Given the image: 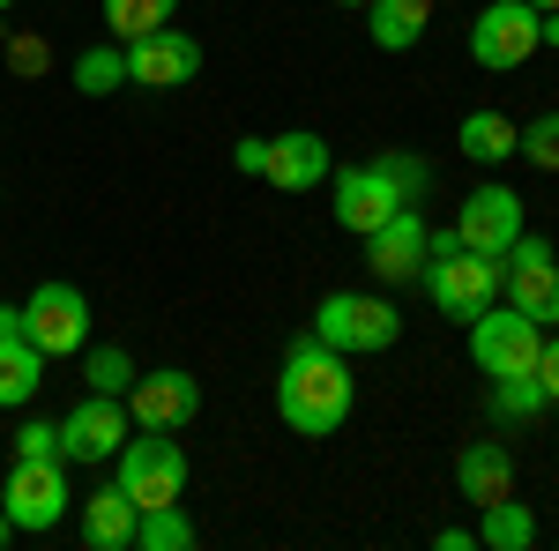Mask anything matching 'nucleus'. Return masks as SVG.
<instances>
[{
    "instance_id": "5",
    "label": "nucleus",
    "mask_w": 559,
    "mask_h": 551,
    "mask_svg": "<svg viewBox=\"0 0 559 551\" xmlns=\"http://www.w3.org/2000/svg\"><path fill=\"white\" fill-rule=\"evenodd\" d=\"M537 350H545V328L515 313V306H485L471 321V358L485 381H508V373H537Z\"/></svg>"
},
{
    "instance_id": "34",
    "label": "nucleus",
    "mask_w": 559,
    "mask_h": 551,
    "mask_svg": "<svg viewBox=\"0 0 559 551\" xmlns=\"http://www.w3.org/2000/svg\"><path fill=\"white\" fill-rule=\"evenodd\" d=\"M23 328V306H0V336H15Z\"/></svg>"
},
{
    "instance_id": "2",
    "label": "nucleus",
    "mask_w": 559,
    "mask_h": 551,
    "mask_svg": "<svg viewBox=\"0 0 559 551\" xmlns=\"http://www.w3.org/2000/svg\"><path fill=\"white\" fill-rule=\"evenodd\" d=\"M313 336L329 343V350H344V358H373V350H395L403 313L373 291H329L313 306Z\"/></svg>"
},
{
    "instance_id": "6",
    "label": "nucleus",
    "mask_w": 559,
    "mask_h": 551,
    "mask_svg": "<svg viewBox=\"0 0 559 551\" xmlns=\"http://www.w3.org/2000/svg\"><path fill=\"white\" fill-rule=\"evenodd\" d=\"M426 276V298L448 313V321H477L485 306H500V261L492 254H440V261H426L418 268Z\"/></svg>"
},
{
    "instance_id": "11",
    "label": "nucleus",
    "mask_w": 559,
    "mask_h": 551,
    "mask_svg": "<svg viewBox=\"0 0 559 551\" xmlns=\"http://www.w3.org/2000/svg\"><path fill=\"white\" fill-rule=\"evenodd\" d=\"M329 187H336V224H344L350 239H366V231H381L395 209H411L381 157H373V165H350V171H329Z\"/></svg>"
},
{
    "instance_id": "23",
    "label": "nucleus",
    "mask_w": 559,
    "mask_h": 551,
    "mask_svg": "<svg viewBox=\"0 0 559 551\" xmlns=\"http://www.w3.org/2000/svg\"><path fill=\"white\" fill-rule=\"evenodd\" d=\"M68 83L83 89V97H112V89L128 83V45H90V52H75V68H68Z\"/></svg>"
},
{
    "instance_id": "8",
    "label": "nucleus",
    "mask_w": 559,
    "mask_h": 551,
    "mask_svg": "<svg viewBox=\"0 0 559 551\" xmlns=\"http://www.w3.org/2000/svg\"><path fill=\"white\" fill-rule=\"evenodd\" d=\"M23 336L38 343L45 358H75V350H90V298L75 291V284H38V291L23 298Z\"/></svg>"
},
{
    "instance_id": "7",
    "label": "nucleus",
    "mask_w": 559,
    "mask_h": 551,
    "mask_svg": "<svg viewBox=\"0 0 559 551\" xmlns=\"http://www.w3.org/2000/svg\"><path fill=\"white\" fill-rule=\"evenodd\" d=\"M500 298H508L515 313H530L537 328H552V321H559V261H552V239H530V231H522L515 247L500 254Z\"/></svg>"
},
{
    "instance_id": "17",
    "label": "nucleus",
    "mask_w": 559,
    "mask_h": 551,
    "mask_svg": "<svg viewBox=\"0 0 559 551\" xmlns=\"http://www.w3.org/2000/svg\"><path fill=\"white\" fill-rule=\"evenodd\" d=\"M455 492L477 500V507L508 500V492H515V455H508L500 440H471V447L455 455Z\"/></svg>"
},
{
    "instance_id": "26",
    "label": "nucleus",
    "mask_w": 559,
    "mask_h": 551,
    "mask_svg": "<svg viewBox=\"0 0 559 551\" xmlns=\"http://www.w3.org/2000/svg\"><path fill=\"white\" fill-rule=\"evenodd\" d=\"M194 544V522H187V507H142V522H134V551H187Z\"/></svg>"
},
{
    "instance_id": "37",
    "label": "nucleus",
    "mask_w": 559,
    "mask_h": 551,
    "mask_svg": "<svg viewBox=\"0 0 559 551\" xmlns=\"http://www.w3.org/2000/svg\"><path fill=\"white\" fill-rule=\"evenodd\" d=\"M336 8H373V0H336Z\"/></svg>"
},
{
    "instance_id": "25",
    "label": "nucleus",
    "mask_w": 559,
    "mask_h": 551,
    "mask_svg": "<svg viewBox=\"0 0 559 551\" xmlns=\"http://www.w3.org/2000/svg\"><path fill=\"white\" fill-rule=\"evenodd\" d=\"M173 15H179V0H105V23H112V38H120V45L165 31Z\"/></svg>"
},
{
    "instance_id": "36",
    "label": "nucleus",
    "mask_w": 559,
    "mask_h": 551,
    "mask_svg": "<svg viewBox=\"0 0 559 551\" xmlns=\"http://www.w3.org/2000/svg\"><path fill=\"white\" fill-rule=\"evenodd\" d=\"M530 8H537V15H552V8H559V0H530Z\"/></svg>"
},
{
    "instance_id": "21",
    "label": "nucleus",
    "mask_w": 559,
    "mask_h": 551,
    "mask_svg": "<svg viewBox=\"0 0 559 551\" xmlns=\"http://www.w3.org/2000/svg\"><path fill=\"white\" fill-rule=\"evenodd\" d=\"M477 544H485V551H530V544H537V514L522 507L515 492L492 500V507H477Z\"/></svg>"
},
{
    "instance_id": "33",
    "label": "nucleus",
    "mask_w": 559,
    "mask_h": 551,
    "mask_svg": "<svg viewBox=\"0 0 559 551\" xmlns=\"http://www.w3.org/2000/svg\"><path fill=\"white\" fill-rule=\"evenodd\" d=\"M432 544H440V551H471V544H477V529H440Z\"/></svg>"
},
{
    "instance_id": "35",
    "label": "nucleus",
    "mask_w": 559,
    "mask_h": 551,
    "mask_svg": "<svg viewBox=\"0 0 559 551\" xmlns=\"http://www.w3.org/2000/svg\"><path fill=\"white\" fill-rule=\"evenodd\" d=\"M8 537H15V522H8V507H0V544H8Z\"/></svg>"
},
{
    "instance_id": "14",
    "label": "nucleus",
    "mask_w": 559,
    "mask_h": 551,
    "mask_svg": "<svg viewBox=\"0 0 559 551\" xmlns=\"http://www.w3.org/2000/svg\"><path fill=\"white\" fill-rule=\"evenodd\" d=\"M455 239L471 247V254H508L522 239V194L515 187H477L471 202H463V216H455Z\"/></svg>"
},
{
    "instance_id": "27",
    "label": "nucleus",
    "mask_w": 559,
    "mask_h": 551,
    "mask_svg": "<svg viewBox=\"0 0 559 551\" xmlns=\"http://www.w3.org/2000/svg\"><path fill=\"white\" fill-rule=\"evenodd\" d=\"M134 373H142V366H134L120 343H97V350H83V381H90V395H128Z\"/></svg>"
},
{
    "instance_id": "4",
    "label": "nucleus",
    "mask_w": 559,
    "mask_h": 551,
    "mask_svg": "<svg viewBox=\"0 0 559 551\" xmlns=\"http://www.w3.org/2000/svg\"><path fill=\"white\" fill-rule=\"evenodd\" d=\"M120 492H128L134 507H173L187 500V447H179L173 432H142L128 447H120Z\"/></svg>"
},
{
    "instance_id": "29",
    "label": "nucleus",
    "mask_w": 559,
    "mask_h": 551,
    "mask_svg": "<svg viewBox=\"0 0 559 551\" xmlns=\"http://www.w3.org/2000/svg\"><path fill=\"white\" fill-rule=\"evenodd\" d=\"M381 165H388V179L403 187V202L426 209V194H432V165H426V157H411V149H381Z\"/></svg>"
},
{
    "instance_id": "20",
    "label": "nucleus",
    "mask_w": 559,
    "mask_h": 551,
    "mask_svg": "<svg viewBox=\"0 0 559 551\" xmlns=\"http://www.w3.org/2000/svg\"><path fill=\"white\" fill-rule=\"evenodd\" d=\"M426 23H432V0H373L366 8V31H373L381 52H411L426 38Z\"/></svg>"
},
{
    "instance_id": "1",
    "label": "nucleus",
    "mask_w": 559,
    "mask_h": 551,
    "mask_svg": "<svg viewBox=\"0 0 559 551\" xmlns=\"http://www.w3.org/2000/svg\"><path fill=\"white\" fill-rule=\"evenodd\" d=\"M350 403H358V381H350L344 350H329L313 328L292 336L284 373H276V418L292 424L299 440H329V432H344V424H350Z\"/></svg>"
},
{
    "instance_id": "22",
    "label": "nucleus",
    "mask_w": 559,
    "mask_h": 551,
    "mask_svg": "<svg viewBox=\"0 0 559 551\" xmlns=\"http://www.w3.org/2000/svg\"><path fill=\"white\" fill-rule=\"evenodd\" d=\"M455 142H463V157H471V165H508V157H515V120H508V112H492V105H477L471 120L455 128Z\"/></svg>"
},
{
    "instance_id": "28",
    "label": "nucleus",
    "mask_w": 559,
    "mask_h": 551,
    "mask_svg": "<svg viewBox=\"0 0 559 551\" xmlns=\"http://www.w3.org/2000/svg\"><path fill=\"white\" fill-rule=\"evenodd\" d=\"M515 157L530 171H559V112H537L515 128Z\"/></svg>"
},
{
    "instance_id": "16",
    "label": "nucleus",
    "mask_w": 559,
    "mask_h": 551,
    "mask_svg": "<svg viewBox=\"0 0 559 551\" xmlns=\"http://www.w3.org/2000/svg\"><path fill=\"white\" fill-rule=\"evenodd\" d=\"M336 171V157H329V142L321 134H269V165H261V179L269 187H284V194H306V187H321Z\"/></svg>"
},
{
    "instance_id": "3",
    "label": "nucleus",
    "mask_w": 559,
    "mask_h": 551,
    "mask_svg": "<svg viewBox=\"0 0 559 551\" xmlns=\"http://www.w3.org/2000/svg\"><path fill=\"white\" fill-rule=\"evenodd\" d=\"M0 507H8L15 529H31V537L60 529V514L75 507V492H68V455H38V463L15 455L8 484H0Z\"/></svg>"
},
{
    "instance_id": "24",
    "label": "nucleus",
    "mask_w": 559,
    "mask_h": 551,
    "mask_svg": "<svg viewBox=\"0 0 559 551\" xmlns=\"http://www.w3.org/2000/svg\"><path fill=\"white\" fill-rule=\"evenodd\" d=\"M552 410V395H545V381L537 373H508V381H492V418L500 424H530Z\"/></svg>"
},
{
    "instance_id": "19",
    "label": "nucleus",
    "mask_w": 559,
    "mask_h": 551,
    "mask_svg": "<svg viewBox=\"0 0 559 551\" xmlns=\"http://www.w3.org/2000/svg\"><path fill=\"white\" fill-rule=\"evenodd\" d=\"M134 522H142V507H134L120 484H105V492H90V500H83V537L97 551H128L134 544Z\"/></svg>"
},
{
    "instance_id": "38",
    "label": "nucleus",
    "mask_w": 559,
    "mask_h": 551,
    "mask_svg": "<svg viewBox=\"0 0 559 551\" xmlns=\"http://www.w3.org/2000/svg\"><path fill=\"white\" fill-rule=\"evenodd\" d=\"M8 8H15V0H0V15H8Z\"/></svg>"
},
{
    "instance_id": "12",
    "label": "nucleus",
    "mask_w": 559,
    "mask_h": 551,
    "mask_svg": "<svg viewBox=\"0 0 559 551\" xmlns=\"http://www.w3.org/2000/svg\"><path fill=\"white\" fill-rule=\"evenodd\" d=\"M194 410H202V381H194V373H179V366H165V373H134L128 418L142 424V432H187Z\"/></svg>"
},
{
    "instance_id": "15",
    "label": "nucleus",
    "mask_w": 559,
    "mask_h": 551,
    "mask_svg": "<svg viewBox=\"0 0 559 551\" xmlns=\"http://www.w3.org/2000/svg\"><path fill=\"white\" fill-rule=\"evenodd\" d=\"M366 268L381 284H411L426 268V209H395L381 231H366Z\"/></svg>"
},
{
    "instance_id": "32",
    "label": "nucleus",
    "mask_w": 559,
    "mask_h": 551,
    "mask_svg": "<svg viewBox=\"0 0 559 551\" xmlns=\"http://www.w3.org/2000/svg\"><path fill=\"white\" fill-rule=\"evenodd\" d=\"M537 381H545V395L559 403V336H545V350H537Z\"/></svg>"
},
{
    "instance_id": "30",
    "label": "nucleus",
    "mask_w": 559,
    "mask_h": 551,
    "mask_svg": "<svg viewBox=\"0 0 559 551\" xmlns=\"http://www.w3.org/2000/svg\"><path fill=\"white\" fill-rule=\"evenodd\" d=\"M15 455H23V463H38V455H60V424L31 418L23 432H15Z\"/></svg>"
},
{
    "instance_id": "10",
    "label": "nucleus",
    "mask_w": 559,
    "mask_h": 551,
    "mask_svg": "<svg viewBox=\"0 0 559 551\" xmlns=\"http://www.w3.org/2000/svg\"><path fill=\"white\" fill-rule=\"evenodd\" d=\"M128 395H83L68 418H60V455L68 463H112L128 447Z\"/></svg>"
},
{
    "instance_id": "9",
    "label": "nucleus",
    "mask_w": 559,
    "mask_h": 551,
    "mask_svg": "<svg viewBox=\"0 0 559 551\" xmlns=\"http://www.w3.org/2000/svg\"><path fill=\"white\" fill-rule=\"evenodd\" d=\"M530 52H537V8H530V0H492V8H477L471 60L485 75H515Z\"/></svg>"
},
{
    "instance_id": "18",
    "label": "nucleus",
    "mask_w": 559,
    "mask_h": 551,
    "mask_svg": "<svg viewBox=\"0 0 559 551\" xmlns=\"http://www.w3.org/2000/svg\"><path fill=\"white\" fill-rule=\"evenodd\" d=\"M45 366H52V358H45V350L23 336V328H15V336H0V410H31V395H38Z\"/></svg>"
},
{
    "instance_id": "39",
    "label": "nucleus",
    "mask_w": 559,
    "mask_h": 551,
    "mask_svg": "<svg viewBox=\"0 0 559 551\" xmlns=\"http://www.w3.org/2000/svg\"><path fill=\"white\" fill-rule=\"evenodd\" d=\"M432 8H440V0H432Z\"/></svg>"
},
{
    "instance_id": "13",
    "label": "nucleus",
    "mask_w": 559,
    "mask_h": 551,
    "mask_svg": "<svg viewBox=\"0 0 559 551\" xmlns=\"http://www.w3.org/2000/svg\"><path fill=\"white\" fill-rule=\"evenodd\" d=\"M194 75H202V45L187 38V31H173V23L128 45V83L134 89H187Z\"/></svg>"
},
{
    "instance_id": "31",
    "label": "nucleus",
    "mask_w": 559,
    "mask_h": 551,
    "mask_svg": "<svg viewBox=\"0 0 559 551\" xmlns=\"http://www.w3.org/2000/svg\"><path fill=\"white\" fill-rule=\"evenodd\" d=\"M231 165L261 179V165H269V134H239V142H231Z\"/></svg>"
}]
</instances>
